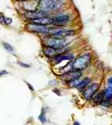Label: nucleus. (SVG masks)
Segmentation results:
<instances>
[{
  "label": "nucleus",
  "instance_id": "obj_5",
  "mask_svg": "<svg viewBox=\"0 0 112 125\" xmlns=\"http://www.w3.org/2000/svg\"><path fill=\"white\" fill-rule=\"evenodd\" d=\"M28 29L30 31H35V32H39V33H48L49 31V28L46 25H41L37 24H29L27 25Z\"/></svg>",
  "mask_w": 112,
  "mask_h": 125
},
{
  "label": "nucleus",
  "instance_id": "obj_7",
  "mask_svg": "<svg viewBox=\"0 0 112 125\" xmlns=\"http://www.w3.org/2000/svg\"><path fill=\"white\" fill-rule=\"evenodd\" d=\"M70 17L68 15H59L53 18V24L57 26H63L68 23Z\"/></svg>",
  "mask_w": 112,
  "mask_h": 125
},
{
  "label": "nucleus",
  "instance_id": "obj_15",
  "mask_svg": "<svg viewBox=\"0 0 112 125\" xmlns=\"http://www.w3.org/2000/svg\"><path fill=\"white\" fill-rule=\"evenodd\" d=\"M104 95H105L106 97V101L107 102H111V97H112V88L111 86H109L106 89V91L105 93H104Z\"/></svg>",
  "mask_w": 112,
  "mask_h": 125
},
{
  "label": "nucleus",
  "instance_id": "obj_10",
  "mask_svg": "<svg viewBox=\"0 0 112 125\" xmlns=\"http://www.w3.org/2000/svg\"><path fill=\"white\" fill-rule=\"evenodd\" d=\"M74 34H75V32L72 30H64V29H62L61 31L57 32L54 36L57 37V38H63V37L73 36Z\"/></svg>",
  "mask_w": 112,
  "mask_h": 125
},
{
  "label": "nucleus",
  "instance_id": "obj_27",
  "mask_svg": "<svg viewBox=\"0 0 112 125\" xmlns=\"http://www.w3.org/2000/svg\"><path fill=\"white\" fill-rule=\"evenodd\" d=\"M74 125H80V124L78 122V121H75V122L74 123Z\"/></svg>",
  "mask_w": 112,
  "mask_h": 125
},
{
  "label": "nucleus",
  "instance_id": "obj_13",
  "mask_svg": "<svg viewBox=\"0 0 112 125\" xmlns=\"http://www.w3.org/2000/svg\"><path fill=\"white\" fill-rule=\"evenodd\" d=\"M89 82H90V80H89V78H85L83 80H81V81L80 82V84H78L76 88H78L79 90H81V89H85V87H87V85L89 84Z\"/></svg>",
  "mask_w": 112,
  "mask_h": 125
},
{
  "label": "nucleus",
  "instance_id": "obj_8",
  "mask_svg": "<svg viewBox=\"0 0 112 125\" xmlns=\"http://www.w3.org/2000/svg\"><path fill=\"white\" fill-rule=\"evenodd\" d=\"M25 17L28 18L30 20L36 19V18L43 17L46 16V13L41 10H35V11H28L27 13H24Z\"/></svg>",
  "mask_w": 112,
  "mask_h": 125
},
{
  "label": "nucleus",
  "instance_id": "obj_3",
  "mask_svg": "<svg viewBox=\"0 0 112 125\" xmlns=\"http://www.w3.org/2000/svg\"><path fill=\"white\" fill-rule=\"evenodd\" d=\"M81 75V71L73 69L72 71H69L68 72H66L65 73H63L62 78H63V80H66V81L70 82V81H71V80H74V79L80 78Z\"/></svg>",
  "mask_w": 112,
  "mask_h": 125
},
{
  "label": "nucleus",
  "instance_id": "obj_19",
  "mask_svg": "<svg viewBox=\"0 0 112 125\" xmlns=\"http://www.w3.org/2000/svg\"><path fill=\"white\" fill-rule=\"evenodd\" d=\"M3 46H4V48H5V49L6 50V51H8V52H13V48L11 46L10 44H8V43H3Z\"/></svg>",
  "mask_w": 112,
  "mask_h": 125
},
{
  "label": "nucleus",
  "instance_id": "obj_6",
  "mask_svg": "<svg viewBox=\"0 0 112 125\" xmlns=\"http://www.w3.org/2000/svg\"><path fill=\"white\" fill-rule=\"evenodd\" d=\"M39 6L41 11H43L45 13L54 9L53 2L52 0H40Z\"/></svg>",
  "mask_w": 112,
  "mask_h": 125
},
{
  "label": "nucleus",
  "instance_id": "obj_1",
  "mask_svg": "<svg viewBox=\"0 0 112 125\" xmlns=\"http://www.w3.org/2000/svg\"><path fill=\"white\" fill-rule=\"evenodd\" d=\"M44 42L48 46L56 49H61L68 44V42L64 38H57V37H49L45 38Z\"/></svg>",
  "mask_w": 112,
  "mask_h": 125
},
{
  "label": "nucleus",
  "instance_id": "obj_2",
  "mask_svg": "<svg viewBox=\"0 0 112 125\" xmlns=\"http://www.w3.org/2000/svg\"><path fill=\"white\" fill-rule=\"evenodd\" d=\"M90 61H91L90 53L83 54L76 59L75 61L74 62L72 67H73V69L81 71V70H84L88 67V65L89 64Z\"/></svg>",
  "mask_w": 112,
  "mask_h": 125
},
{
  "label": "nucleus",
  "instance_id": "obj_25",
  "mask_svg": "<svg viewBox=\"0 0 112 125\" xmlns=\"http://www.w3.org/2000/svg\"><path fill=\"white\" fill-rule=\"evenodd\" d=\"M108 84H109V86H111V84H112V78H110L108 79Z\"/></svg>",
  "mask_w": 112,
  "mask_h": 125
},
{
  "label": "nucleus",
  "instance_id": "obj_24",
  "mask_svg": "<svg viewBox=\"0 0 112 125\" xmlns=\"http://www.w3.org/2000/svg\"><path fill=\"white\" fill-rule=\"evenodd\" d=\"M53 92H55L56 94H57L58 95H61V92H60V91L58 89H53Z\"/></svg>",
  "mask_w": 112,
  "mask_h": 125
},
{
  "label": "nucleus",
  "instance_id": "obj_9",
  "mask_svg": "<svg viewBox=\"0 0 112 125\" xmlns=\"http://www.w3.org/2000/svg\"><path fill=\"white\" fill-rule=\"evenodd\" d=\"M32 24H41V25H48L53 24V18L51 17H40V18H36V19L31 20Z\"/></svg>",
  "mask_w": 112,
  "mask_h": 125
},
{
  "label": "nucleus",
  "instance_id": "obj_16",
  "mask_svg": "<svg viewBox=\"0 0 112 125\" xmlns=\"http://www.w3.org/2000/svg\"><path fill=\"white\" fill-rule=\"evenodd\" d=\"M53 2V6H54V9H57L61 8L63 5V0H52Z\"/></svg>",
  "mask_w": 112,
  "mask_h": 125
},
{
  "label": "nucleus",
  "instance_id": "obj_20",
  "mask_svg": "<svg viewBox=\"0 0 112 125\" xmlns=\"http://www.w3.org/2000/svg\"><path fill=\"white\" fill-rule=\"evenodd\" d=\"M0 23L2 24H6V18L2 13H0Z\"/></svg>",
  "mask_w": 112,
  "mask_h": 125
},
{
  "label": "nucleus",
  "instance_id": "obj_14",
  "mask_svg": "<svg viewBox=\"0 0 112 125\" xmlns=\"http://www.w3.org/2000/svg\"><path fill=\"white\" fill-rule=\"evenodd\" d=\"M95 95H93L92 97L96 102H101L103 100V96H104V93L103 92H100L97 94H94Z\"/></svg>",
  "mask_w": 112,
  "mask_h": 125
},
{
  "label": "nucleus",
  "instance_id": "obj_23",
  "mask_svg": "<svg viewBox=\"0 0 112 125\" xmlns=\"http://www.w3.org/2000/svg\"><path fill=\"white\" fill-rule=\"evenodd\" d=\"M26 82V84H28V88H29V89L31 90V91H35V89H34V88H33L32 86H31V84H29L28 82H27V81H25Z\"/></svg>",
  "mask_w": 112,
  "mask_h": 125
},
{
  "label": "nucleus",
  "instance_id": "obj_17",
  "mask_svg": "<svg viewBox=\"0 0 112 125\" xmlns=\"http://www.w3.org/2000/svg\"><path fill=\"white\" fill-rule=\"evenodd\" d=\"M39 120L42 124H44V123L46 121V112L44 111V109H42V112H41V114L39 116Z\"/></svg>",
  "mask_w": 112,
  "mask_h": 125
},
{
  "label": "nucleus",
  "instance_id": "obj_12",
  "mask_svg": "<svg viewBox=\"0 0 112 125\" xmlns=\"http://www.w3.org/2000/svg\"><path fill=\"white\" fill-rule=\"evenodd\" d=\"M57 49H53V48L50 47V46L45 48V49H43L44 53L48 56H53L54 55L57 53Z\"/></svg>",
  "mask_w": 112,
  "mask_h": 125
},
{
  "label": "nucleus",
  "instance_id": "obj_4",
  "mask_svg": "<svg viewBox=\"0 0 112 125\" xmlns=\"http://www.w3.org/2000/svg\"><path fill=\"white\" fill-rule=\"evenodd\" d=\"M99 87H100V85L97 83L92 84L89 86H88L86 88V89H85L83 92V95L85 98V99H86V100H90L92 97L94 95V94L97 91Z\"/></svg>",
  "mask_w": 112,
  "mask_h": 125
},
{
  "label": "nucleus",
  "instance_id": "obj_26",
  "mask_svg": "<svg viewBox=\"0 0 112 125\" xmlns=\"http://www.w3.org/2000/svg\"><path fill=\"white\" fill-rule=\"evenodd\" d=\"M6 73H7V72H6V71H0V75H3V74H6Z\"/></svg>",
  "mask_w": 112,
  "mask_h": 125
},
{
  "label": "nucleus",
  "instance_id": "obj_22",
  "mask_svg": "<svg viewBox=\"0 0 112 125\" xmlns=\"http://www.w3.org/2000/svg\"><path fill=\"white\" fill-rule=\"evenodd\" d=\"M12 19L11 18H6V24H10L11 23H12Z\"/></svg>",
  "mask_w": 112,
  "mask_h": 125
},
{
  "label": "nucleus",
  "instance_id": "obj_21",
  "mask_svg": "<svg viewBox=\"0 0 112 125\" xmlns=\"http://www.w3.org/2000/svg\"><path fill=\"white\" fill-rule=\"evenodd\" d=\"M18 64L20 65L21 67H30V65L28 64H26V63H23V62H18Z\"/></svg>",
  "mask_w": 112,
  "mask_h": 125
},
{
  "label": "nucleus",
  "instance_id": "obj_18",
  "mask_svg": "<svg viewBox=\"0 0 112 125\" xmlns=\"http://www.w3.org/2000/svg\"><path fill=\"white\" fill-rule=\"evenodd\" d=\"M81 81V79H79V78L77 79H74V80H71L70 81V85L73 86V87H77L78 84H80V82Z\"/></svg>",
  "mask_w": 112,
  "mask_h": 125
},
{
  "label": "nucleus",
  "instance_id": "obj_11",
  "mask_svg": "<svg viewBox=\"0 0 112 125\" xmlns=\"http://www.w3.org/2000/svg\"><path fill=\"white\" fill-rule=\"evenodd\" d=\"M73 58V56L71 55H66V54H61L60 56H57L54 58V61L57 62V63H59V62H62L63 60H71Z\"/></svg>",
  "mask_w": 112,
  "mask_h": 125
}]
</instances>
